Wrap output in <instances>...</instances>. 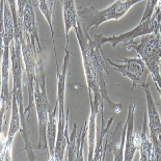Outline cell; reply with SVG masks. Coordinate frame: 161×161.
<instances>
[{
    "label": "cell",
    "instance_id": "1",
    "mask_svg": "<svg viewBox=\"0 0 161 161\" xmlns=\"http://www.w3.org/2000/svg\"><path fill=\"white\" fill-rule=\"evenodd\" d=\"M74 30L79 43L88 92H100L102 104L107 105L109 109L114 112H122V104L114 103L108 97L107 77L109 75V68L105 54L101 50V46L95 39L88 36V32L84 31L80 21Z\"/></svg>",
    "mask_w": 161,
    "mask_h": 161
},
{
    "label": "cell",
    "instance_id": "2",
    "mask_svg": "<svg viewBox=\"0 0 161 161\" xmlns=\"http://www.w3.org/2000/svg\"><path fill=\"white\" fill-rule=\"evenodd\" d=\"M21 36L22 30L19 32H15V37L12 42V74H13V91L12 92L16 94L17 102L19 105L20 118L22 124V136L25 142L23 150L26 151L27 157L29 160H36V157L32 151L31 143L29 142V127L27 124V119L25 115V108L23 106V92H22V77L23 72L25 70L24 64L22 47H21Z\"/></svg>",
    "mask_w": 161,
    "mask_h": 161
},
{
    "label": "cell",
    "instance_id": "3",
    "mask_svg": "<svg viewBox=\"0 0 161 161\" xmlns=\"http://www.w3.org/2000/svg\"><path fill=\"white\" fill-rule=\"evenodd\" d=\"M71 53L66 49V55L64 59L63 70H59L58 64L56 61V74H57V101H58V128H57V137L54 150L53 160L61 161L64 160L66 149L69 135V108H67L64 114V95H66V79L68 75V67L70 63Z\"/></svg>",
    "mask_w": 161,
    "mask_h": 161
},
{
    "label": "cell",
    "instance_id": "4",
    "mask_svg": "<svg viewBox=\"0 0 161 161\" xmlns=\"http://www.w3.org/2000/svg\"><path fill=\"white\" fill-rule=\"evenodd\" d=\"M127 50H135L143 60L149 70L154 84L161 95V36L158 35H148L143 36L138 43L135 41L124 44Z\"/></svg>",
    "mask_w": 161,
    "mask_h": 161
},
{
    "label": "cell",
    "instance_id": "5",
    "mask_svg": "<svg viewBox=\"0 0 161 161\" xmlns=\"http://www.w3.org/2000/svg\"><path fill=\"white\" fill-rule=\"evenodd\" d=\"M143 1V0H116L102 11L94 8H80L78 9V18L84 31L88 32L92 28H97L102 23L110 20L121 19L133 5Z\"/></svg>",
    "mask_w": 161,
    "mask_h": 161
},
{
    "label": "cell",
    "instance_id": "6",
    "mask_svg": "<svg viewBox=\"0 0 161 161\" xmlns=\"http://www.w3.org/2000/svg\"><path fill=\"white\" fill-rule=\"evenodd\" d=\"M44 59L42 58L39 61L37 67V75L35 81V92H33V101H35L37 122H39V145L37 149L45 150L47 154H49L48 149V140H47V127L48 119H49V111L52 109L48 101V96L46 92V74L43 66Z\"/></svg>",
    "mask_w": 161,
    "mask_h": 161
},
{
    "label": "cell",
    "instance_id": "7",
    "mask_svg": "<svg viewBox=\"0 0 161 161\" xmlns=\"http://www.w3.org/2000/svg\"><path fill=\"white\" fill-rule=\"evenodd\" d=\"M161 24V8L156 6L152 16L147 18H142L140 22L135 28L130 31L123 33L119 36H103V35L95 36L94 39L97 41L98 44L102 47L104 44L109 43L112 47H116L119 44H126L135 41L136 37L148 36V35H158L159 26Z\"/></svg>",
    "mask_w": 161,
    "mask_h": 161
},
{
    "label": "cell",
    "instance_id": "8",
    "mask_svg": "<svg viewBox=\"0 0 161 161\" xmlns=\"http://www.w3.org/2000/svg\"><path fill=\"white\" fill-rule=\"evenodd\" d=\"M142 87L145 91L147 98V109H148L147 116H148L150 137L154 148V160L161 161V118L151 95L150 83L143 82Z\"/></svg>",
    "mask_w": 161,
    "mask_h": 161
},
{
    "label": "cell",
    "instance_id": "9",
    "mask_svg": "<svg viewBox=\"0 0 161 161\" xmlns=\"http://www.w3.org/2000/svg\"><path fill=\"white\" fill-rule=\"evenodd\" d=\"M108 61V64L114 68L116 71H119L123 76L129 78L132 81V91L136 88V85L138 83L142 84L147 79L148 74H150L149 70L147 69L145 63L142 58H126L123 57L124 64H119L111 61L108 57H106Z\"/></svg>",
    "mask_w": 161,
    "mask_h": 161
},
{
    "label": "cell",
    "instance_id": "10",
    "mask_svg": "<svg viewBox=\"0 0 161 161\" xmlns=\"http://www.w3.org/2000/svg\"><path fill=\"white\" fill-rule=\"evenodd\" d=\"M21 123V118H20V110L19 105L17 102V96L16 94L12 92V119L11 124H9V129L6 136V140L4 146L1 149V160L9 161L12 160V148H13V142L15 138V135L19 131H22V127L20 126Z\"/></svg>",
    "mask_w": 161,
    "mask_h": 161
},
{
    "label": "cell",
    "instance_id": "11",
    "mask_svg": "<svg viewBox=\"0 0 161 161\" xmlns=\"http://www.w3.org/2000/svg\"><path fill=\"white\" fill-rule=\"evenodd\" d=\"M13 40L2 39V63H1V123L4 118L8 105H9L8 77H9V44Z\"/></svg>",
    "mask_w": 161,
    "mask_h": 161
},
{
    "label": "cell",
    "instance_id": "12",
    "mask_svg": "<svg viewBox=\"0 0 161 161\" xmlns=\"http://www.w3.org/2000/svg\"><path fill=\"white\" fill-rule=\"evenodd\" d=\"M91 103V115L88 119V160H94L95 154V139H96V124H97V115L99 110L103 107L102 104V99L100 92H88Z\"/></svg>",
    "mask_w": 161,
    "mask_h": 161
},
{
    "label": "cell",
    "instance_id": "13",
    "mask_svg": "<svg viewBox=\"0 0 161 161\" xmlns=\"http://www.w3.org/2000/svg\"><path fill=\"white\" fill-rule=\"evenodd\" d=\"M136 105L134 101H131L128 108V115H127V131L125 140V150H124V160L131 161L134 158L136 148V133L134 131V112Z\"/></svg>",
    "mask_w": 161,
    "mask_h": 161
},
{
    "label": "cell",
    "instance_id": "14",
    "mask_svg": "<svg viewBox=\"0 0 161 161\" xmlns=\"http://www.w3.org/2000/svg\"><path fill=\"white\" fill-rule=\"evenodd\" d=\"M136 148L140 153L139 160L148 161L154 160V148L152 140L150 137L149 125H148V116L143 119L142 129L138 134H136Z\"/></svg>",
    "mask_w": 161,
    "mask_h": 161
},
{
    "label": "cell",
    "instance_id": "15",
    "mask_svg": "<svg viewBox=\"0 0 161 161\" xmlns=\"http://www.w3.org/2000/svg\"><path fill=\"white\" fill-rule=\"evenodd\" d=\"M21 19H22L21 21L22 30L28 33L33 45H36L40 50H42V47H41L40 44L39 33H37V24L36 21L35 11H33V8L29 3H27V5L24 8V13Z\"/></svg>",
    "mask_w": 161,
    "mask_h": 161
},
{
    "label": "cell",
    "instance_id": "16",
    "mask_svg": "<svg viewBox=\"0 0 161 161\" xmlns=\"http://www.w3.org/2000/svg\"><path fill=\"white\" fill-rule=\"evenodd\" d=\"M63 6L64 30H66V49H68L70 30L76 28L79 24V19H78V11L75 6V0H63Z\"/></svg>",
    "mask_w": 161,
    "mask_h": 161
},
{
    "label": "cell",
    "instance_id": "17",
    "mask_svg": "<svg viewBox=\"0 0 161 161\" xmlns=\"http://www.w3.org/2000/svg\"><path fill=\"white\" fill-rule=\"evenodd\" d=\"M55 1L56 0H39V3H37L40 11L45 16V19L47 20L48 24H49L51 36H52L53 42H54V29H53L52 18H53V8L54 4H55Z\"/></svg>",
    "mask_w": 161,
    "mask_h": 161
},
{
    "label": "cell",
    "instance_id": "18",
    "mask_svg": "<svg viewBox=\"0 0 161 161\" xmlns=\"http://www.w3.org/2000/svg\"><path fill=\"white\" fill-rule=\"evenodd\" d=\"M78 136H79V133L77 132V125L75 124L73 127V131H72L70 135V138L68 140L64 159L78 160V147H77Z\"/></svg>",
    "mask_w": 161,
    "mask_h": 161
},
{
    "label": "cell",
    "instance_id": "19",
    "mask_svg": "<svg viewBox=\"0 0 161 161\" xmlns=\"http://www.w3.org/2000/svg\"><path fill=\"white\" fill-rule=\"evenodd\" d=\"M102 119H103V115H102ZM112 121H114V118L109 119V121L107 123V126H106L105 128L103 127V122H102L100 132H99V139H98V143H97V148H96L95 154H94V159L95 160H104L105 153L103 152V148H102V142H103L102 140H103L105 133L108 131V129H109V127H110Z\"/></svg>",
    "mask_w": 161,
    "mask_h": 161
},
{
    "label": "cell",
    "instance_id": "20",
    "mask_svg": "<svg viewBox=\"0 0 161 161\" xmlns=\"http://www.w3.org/2000/svg\"><path fill=\"white\" fill-rule=\"evenodd\" d=\"M28 1L27 0H17V4H18V15L19 18H22L23 13H24V8L27 5Z\"/></svg>",
    "mask_w": 161,
    "mask_h": 161
},
{
    "label": "cell",
    "instance_id": "21",
    "mask_svg": "<svg viewBox=\"0 0 161 161\" xmlns=\"http://www.w3.org/2000/svg\"><path fill=\"white\" fill-rule=\"evenodd\" d=\"M159 33H160V36H161V24H160V26H159Z\"/></svg>",
    "mask_w": 161,
    "mask_h": 161
},
{
    "label": "cell",
    "instance_id": "22",
    "mask_svg": "<svg viewBox=\"0 0 161 161\" xmlns=\"http://www.w3.org/2000/svg\"><path fill=\"white\" fill-rule=\"evenodd\" d=\"M157 6H158V8H161V1L158 3V4H157Z\"/></svg>",
    "mask_w": 161,
    "mask_h": 161
},
{
    "label": "cell",
    "instance_id": "23",
    "mask_svg": "<svg viewBox=\"0 0 161 161\" xmlns=\"http://www.w3.org/2000/svg\"><path fill=\"white\" fill-rule=\"evenodd\" d=\"M160 70H161V64H160Z\"/></svg>",
    "mask_w": 161,
    "mask_h": 161
},
{
    "label": "cell",
    "instance_id": "24",
    "mask_svg": "<svg viewBox=\"0 0 161 161\" xmlns=\"http://www.w3.org/2000/svg\"><path fill=\"white\" fill-rule=\"evenodd\" d=\"M160 98H161V95H160Z\"/></svg>",
    "mask_w": 161,
    "mask_h": 161
}]
</instances>
